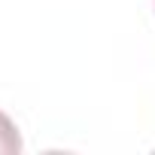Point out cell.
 Wrapping results in <instances>:
<instances>
[{
	"mask_svg": "<svg viewBox=\"0 0 155 155\" xmlns=\"http://www.w3.org/2000/svg\"><path fill=\"white\" fill-rule=\"evenodd\" d=\"M15 152H21V134L6 113H0V155H15Z\"/></svg>",
	"mask_w": 155,
	"mask_h": 155,
	"instance_id": "6da1fadb",
	"label": "cell"
}]
</instances>
